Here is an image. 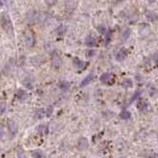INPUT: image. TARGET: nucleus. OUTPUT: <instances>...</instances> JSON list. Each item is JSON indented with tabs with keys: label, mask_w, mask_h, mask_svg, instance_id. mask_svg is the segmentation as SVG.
I'll return each instance as SVG.
<instances>
[{
	"label": "nucleus",
	"mask_w": 158,
	"mask_h": 158,
	"mask_svg": "<svg viewBox=\"0 0 158 158\" xmlns=\"http://www.w3.org/2000/svg\"><path fill=\"white\" fill-rule=\"evenodd\" d=\"M2 136H3V129L0 128V138L2 137Z\"/></svg>",
	"instance_id": "obj_26"
},
{
	"label": "nucleus",
	"mask_w": 158,
	"mask_h": 158,
	"mask_svg": "<svg viewBox=\"0 0 158 158\" xmlns=\"http://www.w3.org/2000/svg\"><path fill=\"white\" fill-rule=\"evenodd\" d=\"M42 152L40 151V150H34L32 152V156L34 158H42Z\"/></svg>",
	"instance_id": "obj_20"
},
{
	"label": "nucleus",
	"mask_w": 158,
	"mask_h": 158,
	"mask_svg": "<svg viewBox=\"0 0 158 158\" xmlns=\"http://www.w3.org/2000/svg\"><path fill=\"white\" fill-rule=\"evenodd\" d=\"M96 53H95V51H92V50H88L85 51V54H86V56L87 58H91V56L94 55Z\"/></svg>",
	"instance_id": "obj_22"
},
{
	"label": "nucleus",
	"mask_w": 158,
	"mask_h": 158,
	"mask_svg": "<svg viewBox=\"0 0 158 158\" xmlns=\"http://www.w3.org/2000/svg\"><path fill=\"white\" fill-rule=\"evenodd\" d=\"M146 18L147 19L152 20V21H155V20L158 19V16H157V14H155V13H153V12H147L146 13Z\"/></svg>",
	"instance_id": "obj_17"
},
{
	"label": "nucleus",
	"mask_w": 158,
	"mask_h": 158,
	"mask_svg": "<svg viewBox=\"0 0 158 158\" xmlns=\"http://www.w3.org/2000/svg\"><path fill=\"white\" fill-rule=\"evenodd\" d=\"M114 80H115V76L111 73H108V72L103 73L100 77V81L104 84H112Z\"/></svg>",
	"instance_id": "obj_3"
},
{
	"label": "nucleus",
	"mask_w": 158,
	"mask_h": 158,
	"mask_svg": "<svg viewBox=\"0 0 158 158\" xmlns=\"http://www.w3.org/2000/svg\"><path fill=\"white\" fill-rule=\"evenodd\" d=\"M129 36H131V30H129V28H126V29L125 31H123V33H121V37H123L124 40H128Z\"/></svg>",
	"instance_id": "obj_18"
},
{
	"label": "nucleus",
	"mask_w": 158,
	"mask_h": 158,
	"mask_svg": "<svg viewBox=\"0 0 158 158\" xmlns=\"http://www.w3.org/2000/svg\"><path fill=\"white\" fill-rule=\"evenodd\" d=\"M137 107H138V109L140 111H146L147 108H148V104H147L146 102H144V101H141V102L138 103Z\"/></svg>",
	"instance_id": "obj_15"
},
{
	"label": "nucleus",
	"mask_w": 158,
	"mask_h": 158,
	"mask_svg": "<svg viewBox=\"0 0 158 158\" xmlns=\"http://www.w3.org/2000/svg\"><path fill=\"white\" fill-rule=\"evenodd\" d=\"M59 88H60L62 91H67L69 89V83L67 81H61L59 84Z\"/></svg>",
	"instance_id": "obj_16"
},
{
	"label": "nucleus",
	"mask_w": 158,
	"mask_h": 158,
	"mask_svg": "<svg viewBox=\"0 0 158 158\" xmlns=\"http://www.w3.org/2000/svg\"><path fill=\"white\" fill-rule=\"evenodd\" d=\"M126 51L121 50L118 53H117L116 59H117V60H119V61H121V60H124V59L126 58Z\"/></svg>",
	"instance_id": "obj_6"
},
{
	"label": "nucleus",
	"mask_w": 158,
	"mask_h": 158,
	"mask_svg": "<svg viewBox=\"0 0 158 158\" xmlns=\"http://www.w3.org/2000/svg\"><path fill=\"white\" fill-rule=\"evenodd\" d=\"M45 113H46L45 109H39V110L36 111V118H37L38 120H42L46 115Z\"/></svg>",
	"instance_id": "obj_11"
},
{
	"label": "nucleus",
	"mask_w": 158,
	"mask_h": 158,
	"mask_svg": "<svg viewBox=\"0 0 158 158\" xmlns=\"http://www.w3.org/2000/svg\"><path fill=\"white\" fill-rule=\"evenodd\" d=\"M121 86H123L124 88H126V89H128V88L133 87V81H131V79L126 78V79L124 80L123 82H121Z\"/></svg>",
	"instance_id": "obj_13"
},
{
	"label": "nucleus",
	"mask_w": 158,
	"mask_h": 158,
	"mask_svg": "<svg viewBox=\"0 0 158 158\" xmlns=\"http://www.w3.org/2000/svg\"><path fill=\"white\" fill-rule=\"evenodd\" d=\"M51 62H53V64L55 67H58L59 65H60V58H59L58 53H56V51H53V53H51Z\"/></svg>",
	"instance_id": "obj_4"
},
{
	"label": "nucleus",
	"mask_w": 158,
	"mask_h": 158,
	"mask_svg": "<svg viewBox=\"0 0 158 158\" xmlns=\"http://www.w3.org/2000/svg\"><path fill=\"white\" fill-rule=\"evenodd\" d=\"M1 24L3 29L6 31V32H11L13 29V25H12V21L11 18L7 13H4L3 16L1 17Z\"/></svg>",
	"instance_id": "obj_1"
},
{
	"label": "nucleus",
	"mask_w": 158,
	"mask_h": 158,
	"mask_svg": "<svg viewBox=\"0 0 158 158\" xmlns=\"http://www.w3.org/2000/svg\"><path fill=\"white\" fill-rule=\"evenodd\" d=\"M88 146V141L86 138H81L78 142V148L81 149V150H84L86 149Z\"/></svg>",
	"instance_id": "obj_8"
},
{
	"label": "nucleus",
	"mask_w": 158,
	"mask_h": 158,
	"mask_svg": "<svg viewBox=\"0 0 158 158\" xmlns=\"http://www.w3.org/2000/svg\"><path fill=\"white\" fill-rule=\"evenodd\" d=\"M23 85L26 86L29 89H33L34 86V80L32 78H25V80L23 81Z\"/></svg>",
	"instance_id": "obj_10"
},
{
	"label": "nucleus",
	"mask_w": 158,
	"mask_h": 158,
	"mask_svg": "<svg viewBox=\"0 0 158 158\" xmlns=\"http://www.w3.org/2000/svg\"><path fill=\"white\" fill-rule=\"evenodd\" d=\"M139 94H140V91H136V93H134V94H133V97L131 98V101H129V102L131 103V102H133L134 100H136L137 98L139 97Z\"/></svg>",
	"instance_id": "obj_23"
},
{
	"label": "nucleus",
	"mask_w": 158,
	"mask_h": 158,
	"mask_svg": "<svg viewBox=\"0 0 158 158\" xmlns=\"http://www.w3.org/2000/svg\"><path fill=\"white\" fill-rule=\"evenodd\" d=\"M27 92L25 91V90H23V89H19L18 90V92H17V98L19 100H25L26 98H27Z\"/></svg>",
	"instance_id": "obj_9"
},
{
	"label": "nucleus",
	"mask_w": 158,
	"mask_h": 158,
	"mask_svg": "<svg viewBox=\"0 0 158 158\" xmlns=\"http://www.w3.org/2000/svg\"><path fill=\"white\" fill-rule=\"evenodd\" d=\"M5 109H6V103L4 101H0V117L4 114Z\"/></svg>",
	"instance_id": "obj_19"
},
{
	"label": "nucleus",
	"mask_w": 158,
	"mask_h": 158,
	"mask_svg": "<svg viewBox=\"0 0 158 158\" xmlns=\"http://www.w3.org/2000/svg\"><path fill=\"white\" fill-rule=\"evenodd\" d=\"M85 45L87 46H89V48H93V46H96V40L94 37H92V36H89V37L86 38V40H85Z\"/></svg>",
	"instance_id": "obj_5"
},
{
	"label": "nucleus",
	"mask_w": 158,
	"mask_h": 158,
	"mask_svg": "<svg viewBox=\"0 0 158 158\" xmlns=\"http://www.w3.org/2000/svg\"><path fill=\"white\" fill-rule=\"evenodd\" d=\"M45 129H46V131H48V126H45V125H43V126H39V128H38V131H39V133H44V131H45Z\"/></svg>",
	"instance_id": "obj_21"
},
{
	"label": "nucleus",
	"mask_w": 158,
	"mask_h": 158,
	"mask_svg": "<svg viewBox=\"0 0 158 158\" xmlns=\"http://www.w3.org/2000/svg\"><path fill=\"white\" fill-rule=\"evenodd\" d=\"M73 64H74V66L76 67V68H82V67L84 66V62L82 60H80V59L78 58H75L74 60H73Z\"/></svg>",
	"instance_id": "obj_14"
},
{
	"label": "nucleus",
	"mask_w": 158,
	"mask_h": 158,
	"mask_svg": "<svg viewBox=\"0 0 158 158\" xmlns=\"http://www.w3.org/2000/svg\"><path fill=\"white\" fill-rule=\"evenodd\" d=\"M7 126H8L9 133L11 134V137H14L18 133V125L14 120H8L7 121Z\"/></svg>",
	"instance_id": "obj_2"
},
{
	"label": "nucleus",
	"mask_w": 158,
	"mask_h": 158,
	"mask_svg": "<svg viewBox=\"0 0 158 158\" xmlns=\"http://www.w3.org/2000/svg\"><path fill=\"white\" fill-rule=\"evenodd\" d=\"M120 117H121V119H123V120H129V119L131 118V114L129 113V111L124 110V111H121V112Z\"/></svg>",
	"instance_id": "obj_12"
},
{
	"label": "nucleus",
	"mask_w": 158,
	"mask_h": 158,
	"mask_svg": "<svg viewBox=\"0 0 158 158\" xmlns=\"http://www.w3.org/2000/svg\"><path fill=\"white\" fill-rule=\"evenodd\" d=\"M98 30H99V32L101 34H105L107 31H106V28L104 27V26H100V27H98Z\"/></svg>",
	"instance_id": "obj_24"
},
{
	"label": "nucleus",
	"mask_w": 158,
	"mask_h": 158,
	"mask_svg": "<svg viewBox=\"0 0 158 158\" xmlns=\"http://www.w3.org/2000/svg\"><path fill=\"white\" fill-rule=\"evenodd\" d=\"M92 78H93V74H89L88 76H86L83 80H82L81 83H80V87H84V86H86V85H88L92 81Z\"/></svg>",
	"instance_id": "obj_7"
},
{
	"label": "nucleus",
	"mask_w": 158,
	"mask_h": 158,
	"mask_svg": "<svg viewBox=\"0 0 158 158\" xmlns=\"http://www.w3.org/2000/svg\"><path fill=\"white\" fill-rule=\"evenodd\" d=\"M149 158H155L154 156H151V157H149Z\"/></svg>",
	"instance_id": "obj_27"
},
{
	"label": "nucleus",
	"mask_w": 158,
	"mask_h": 158,
	"mask_svg": "<svg viewBox=\"0 0 158 158\" xmlns=\"http://www.w3.org/2000/svg\"><path fill=\"white\" fill-rule=\"evenodd\" d=\"M51 112H53V107H48V114H46V116H51Z\"/></svg>",
	"instance_id": "obj_25"
}]
</instances>
